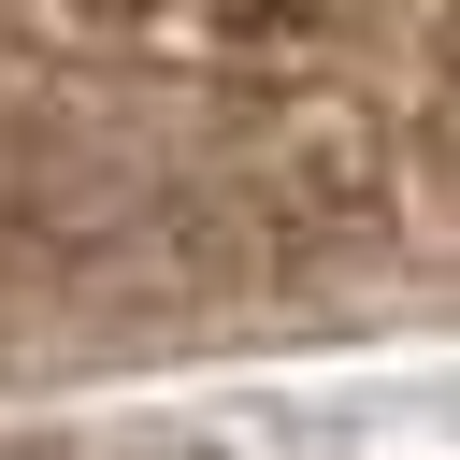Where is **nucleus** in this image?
<instances>
[{
	"label": "nucleus",
	"instance_id": "obj_1",
	"mask_svg": "<svg viewBox=\"0 0 460 460\" xmlns=\"http://www.w3.org/2000/svg\"><path fill=\"white\" fill-rule=\"evenodd\" d=\"M216 431H244V446H345V460H460V359L230 388V402H216Z\"/></svg>",
	"mask_w": 460,
	"mask_h": 460
}]
</instances>
